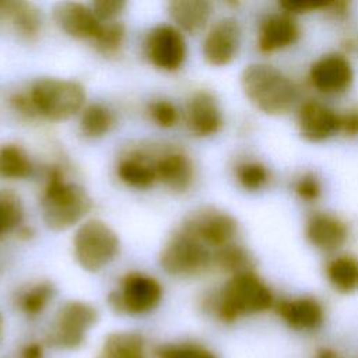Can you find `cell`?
<instances>
[{
  "label": "cell",
  "mask_w": 358,
  "mask_h": 358,
  "mask_svg": "<svg viewBox=\"0 0 358 358\" xmlns=\"http://www.w3.org/2000/svg\"><path fill=\"white\" fill-rule=\"evenodd\" d=\"M274 296L268 285L253 271H245L227 281L215 299V313L224 322L266 312Z\"/></svg>",
  "instance_id": "obj_3"
},
{
  "label": "cell",
  "mask_w": 358,
  "mask_h": 358,
  "mask_svg": "<svg viewBox=\"0 0 358 358\" xmlns=\"http://www.w3.org/2000/svg\"><path fill=\"white\" fill-rule=\"evenodd\" d=\"M43 351L38 343L27 344L22 350V358H42Z\"/></svg>",
  "instance_id": "obj_38"
},
{
  "label": "cell",
  "mask_w": 358,
  "mask_h": 358,
  "mask_svg": "<svg viewBox=\"0 0 358 358\" xmlns=\"http://www.w3.org/2000/svg\"><path fill=\"white\" fill-rule=\"evenodd\" d=\"M241 48V27L232 17L217 21L203 41V57L214 67H222L234 62Z\"/></svg>",
  "instance_id": "obj_12"
},
{
  "label": "cell",
  "mask_w": 358,
  "mask_h": 358,
  "mask_svg": "<svg viewBox=\"0 0 358 358\" xmlns=\"http://www.w3.org/2000/svg\"><path fill=\"white\" fill-rule=\"evenodd\" d=\"M313 358H344V357L333 348H320L316 351Z\"/></svg>",
  "instance_id": "obj_39"
},
{
  "label": "cell",
  "mask_w": 358,
  "mask_h": 358,
  "mask_svg": "<svg viewBox=\"0 0 358 358\" xmlns=\"http://www.w3.org/2000/svg\"><path fill=\"white\" fill-rule=\"evenodd\" d=\"M42 218L52 231H66L78 224L92 208L88 193L66 179L60 168L49 171L42 194Z\"/></svg>",
  "instance_id": "obj_2"
},
{
  "label": "cell",
  "mask_w": 358,
  "mask_h": 358,
  "mask_svg": "<svg viewBox=\"0 0 358 358\" xmlns=\"http://www.w3.org/2000/svg\"><path fill=\"white\" fill-rule=\"evenodd\" d=\"M183 231L193 235L206 246L220 249L234 243L238 234L236 220L218 208L206 207L192 213L183 222Z\"/></svg>",
  "instance_id": "obj_9"
},
{
  "label": "cell",
  "mask_w": 358,
  "mask_h": 358,
  "mask_svg": "<svg viewBox=\"0 0 358 358\" xmlns=\"http://www.w3.org/2000/svg\"><path fill=\"white\" fill-rule=\"evenodd\" d=\"M55 295L50 282H39L21 294L18 305L20 309L28 316H36L45 310Z\"/></svg>",
  "instance_id": "obj_29"
},
{
  "label": "cell",
  "mask_w": 358,
  "mask_h": 358,
  "mask_svg": "<svg viewBox=\"0 0 358 358\" xmlns=\"http://www.w3.org/2000/svg\"><path fill=\"white\" fill-rule=\"evenodd\" d=\"M213 264L221 271L235 275L239 273L252 271L253 257L245 248L231 243L217 249L213 253Z\"/></svg>",
  "instance_id": "obj_27"
},
{
  "label": "cell",
  "mask_w": 358,
  "mask_h": 358,
  "mask_svg": "<svg viewBox=\"0 0 358 358\" xmlns=\"http://www.w3.org/2000/svg\"><path fill=\"white\" fill-rule=\"evenodd\" d=\"M115 124L113 113L101 103L88 105L81 112L80 130L90 138H99L108 134Z\"/></svg>",
  "instance_id": "obj_26"
},
{
  "label": "cell",
  "mask_w": 358,
  "mask_h": 358,
  "mask_svg": "<svg viewBox=\"0 0 358 358\" xmlns=\"http://www.w3.org/2000/svg\"><path fill=\"white\" fill-rule=\"evenodd\" d=\"M326 277L330 285L341 294L358 291V259L350 255L336 256L326 264Z\"/></svg>",
  "instance_id": "obj_23"
},
{
  "label": "cell",
  "mask_w": 358,
  "mask_h": 358,
  "mask_svg": "<svg viewBox=\"0 0 358 358\" xmlns=\"http://www.w3.org/2000/svg\"><path fill=\"white\" fill-rule=\"evenodd\" d=\"M28 96L36 116L52 122L73 117L85 103V90L80 83L56 77L36 80L31 85Z\"/></svg>",
  "instance_id": "obj_4"
},
{
  "label": "cell",
  "mask_w": 358,
  "mask_h": 358,
  "mask_svg": "<svg viewBox=\"0 0 358 358\" xmlns=\"http://www.w3.org/2000/svg\"><path fill=\"white\" fill-rule=\"evenodd\" d=\"M96 320L98 312L92 305L81 301H69L55 316L48 336L49 343L57 348H77Z\"/></svg>",
  "instance_id": "obj_7"
},
{
  "label": "cell",
  "mask_w": 358,
  "mask_h": 358,
  "mask_svg": "<svg viewBox=\"0 0 358 358\" xmlns=\"http://www.w3.org/2000/svg\"><path fill=\"white\" fill-rule=\"evenodd\" d=\"M154 162L155 158H148L141 152H133L119 161L116 173L129 187L148 189L158 182Z\"/></svg>",
  "instance_id": "obj_21"
},
{
  "label": "cell",
  "mask_w": 358,
  "mask_h": 358,
  "mask_svg": "<svg viewBox=\"0 0 358 358\" xmlns=\"http://www.w3.org/2000/svg\"><path fill=\"white\" fill-rule=\"evenodd\" d=\"M294 190L296 196L306 203H315L322 196V185L312 172L301 175L295 182Z\"/></svg>",
  "instance_id": "obj_33"
},
{
  "label": "cell",
  "mask_w": 358,
  "mask_h": 358,
  "mask_svg": "<svg viewBox=\"0 0 358 358\" xmlns=\"http://www.w3.org/2000/svg\"><path fill=\"white\" fill-rule=\"evenodd\" d=\"M241 87L248 101L268 116L285 115L298 98L294 81L267 63L248 64L241 73Z\"/></svg>",
  "instance_id": "obj_1"
},
{
  "label": "cell",
  "mask_w": 358,
  "mask_h": 358,
  "mask_svg": "<svg viewBox=\"0 0 358 358\" xmlns=\"http://www.w3.org/2000/svg\"><path fill=\"white\" fill-rule=\"evenodd\" d=\"M145 55L150 63L164 71H175L186 60V41L173 25H157L145 38Z\"/></svg>",
  "instance_id": "obj_10"
},
{
  "label": "cell",
  "mask_w": 358,
  "mask_h": 358,
  "mask_svg": "<svg viewBox=\"0 0 358 358\" xmlns=\"http://www.w3.org/2000/svg\"><path fill=\"white\" fill-rule=\"evenodd\" d=\"M235 178L245 190L256 192L267 185L270 175L262 162L245 161L236 166Z\"/></svg>",
  "instance_id": "obj_31"
},
{
  "label": "cell",
  "mask_w": 358,
  "mask_h": 358,
  "mask_svg": "<svg viewBox=\"0 0 358 358\" xmlns=\"http://www.w3.org/2000/svg\"><path fill=\"white\" fill-rule=\"evenodd\" d=\"M148 113L152 122L164 129H169L178 123L179 112L176 106L166 99H157L148 105Z\"/></svg>",
  "instance_id": "obj_32"
},
{
  "label": "cell",
  "mask_w": 358,
  "mask_h": 358,
  "mask_svg": "<svg viewBox=\"0 0 358 358\" xmlns=\"http://www.w3.org/2000/svg\"><path fill=\"white\" fill-rule=\"evenodd\" d=\"M340 131L348 137L358 136V109L340 115Z\"/></svg>",
  "instance_id": "obj_37"
},
{
  "label": "cell",
  "mask_w": 358,
  "mask_h": 358,
  "mask_svg": "<svg viewBox=\"0 0 358 358\" xmlns=\"http://www.w3.org/2000/svg\"><path fill=\"white\" fill-rule=\"evenodd\" d=\"M24 208L17 193L0 189V238L21 224Z\"/></svg>",
  "instance_id": "obj_28"
},
{
  "label": "cell",
  "mask_w": 358,
  "mask_h": 358,
  "mask_svg": "<svg viewBox=\"0 0 358 358\" xmlns=\"http://www.w3.org/2000/svg\"><path fill=\"white\" fill-rule=\"evenodd\" d=\"M309 80L315 90L326 95H338L351 87L354 70L341 53H327L315 60L309 69Z\"/></svg>",
  "instance_id": "obj_11"
},
{
  "label": "cell",
  "mask_w": 358,
  "mask_h": 358,
  "mask_svg": "<svg viewBox=\"0 0 358 358\" xmlns=\"http://www.w3.org/2000/svg\"><path fill=\"white\" fill-rule=\"evenodd\" d=\"M159 264L169 275L193 277L213 264V253L193 235L180 229L162 248Z\"/></svg>",
  "instance_id": "obj_6"
},
{
  "label": "cell",
  "mask_w": 358,
  "mask_h": 358,
  "mask_svg": "<svg viewBox=\"0 0 358 358\" xmlns=\"http://www.w3.org/2000/svg\"><path fill=\"white\" fill-rule=\"evenodd\" d=\"M299 25L285 11H278L267 15L257 35V46L263 53H273L294 45L299 38Z\"/></svg>",
  "instance_id": "obj_16"
},
{
  "label": "cell",
  "mask_w": 358,
  "mask_h": 358,
  "mask_svg": "<svg viewBox=\"0 0 358 358\" xmlns=\"http://www.w3.org/2000/svg\"><path fill=\"white\" fill-rule=\"evenodd\" d=\"M186 123L197 137L217 134L224 123L222 112L214 95L208 91L196 92L186 106Z\"/></svg>",
  "instance_id": "obj_15"
},
{
  "label": "cell",
  "mask_w": 358,
  "mask_h": 358,
  "mask_svg": "<svg viewBox=\"0 0 358 358\" xmlns=\"http://www.w3.org/2000/svg\"><path fill=\"white\" fill-rule=\"evenodd\" d=\"M277 313L296 331H315L324 322L323 306L310 296L282 299L277 305Z\"/></svg>",
  "instance_id": "obj_18"
},
{
  "label": "cell",
  "mask_w": 358,
  "mask_h": 358,
  "mask_svg": "<svg viewBox=\"0 0 358 358\" xmlns=\"http://www.w3.org/2000/svg\"><path fill=\"white\" fill-rule=\"evenodd\" d=\"M102 358H145L144 340L133 331L113 333L105 340Z\"/></svg>",
  "instance_id": "obj_24"
},
{
  "label": "cell",
  "mask_w": 358,
  "mask_h": 358,
  "mask_svg": "<svg viewBox=\"0 0 358 358\" xmlns=\"http://www.w3.org/2000/svg\"><path fill=\"white\" fill-rule=\"evenodd\" d=\"M0 14L10 21L15 32L28 39H35L42 28V14L27 1H3L0 0Z\"/></svg>",
  "instance_id": "obj_22"
},
{
  "label": "cell",
  "mask_w": 358,
  "mask_h": 358,
  "mask_svg": "<svg viewBox=\"0 0 358 358\" xmlns=\"http://www.w3.org/2000/svg\"><path fill=\"white\" fill-rule=\"evenodd\" d=\"M299 134L310 141H326L340 133V115L319 101H305L296 113Z\"/></svg>",
  "instance_id": "obj_13"
},
{
  "label": "cell",
  "mask_w": 358,
  "mask_h": 358,
  "mask_svg": "<svg viewBox=\"0 0 358 358\" xmlns=\"http://www.w3.org/2000/svg\"><path fill=\"white\" fill-rule=\"evenodd\" d=\"M3 337H4V319H3V316L0 313V344L3 341Z\"/></svg>",
  "instance_id": "obj_40"
},
{
  "label": "cell",
  "mask_w": 358,
  "mask_h": 358,
  "mask_svg": "<svg viewBox=\"0 0 358 358\" xmlns=\"http://www.w3.org/2000/svg\"><path fill=\"white\" fill-rule=\"evenodd\" d=\"M73 249L78 264L87 271L96 273L117 257L120 242L116 232L105 221L91 218L76 231Z\"/></svg>",
  "instance_id": "obj_5"
},
{
  "label": "cell",
  "mask_w": 358,
  "mask_h": 358,
  "mask_svg": "<svg viewBox=\"0 0 358 358\" xmlns=\"http://www.w3.org/2000/svg\"><path fill=\"white\" fill-rule=\"evenodd\" d=\"M168 13L180 32L197 34L207 27L213 6L206 0H173L168 3Z\"/></svg>",
  "instance_id": "obj_20"
},
{
  "label": "cell",
  "mask_w": 358,
  "mask_h": 358,
  "mask_svg": "<svg viewBox=\"0 0 358 358\" xmlns=\"http://www.w3.org/2000/svg\"><path fill=\"white\" fill-rule=\"evenodd\" d=\"M56 25L69 36L76 39L95 41L103 22L94 14L91 6L76 1H62L53 7Z\"/></svg>",
  "instance_id": "obj_14"
},
{
  "label": "cell",
  "mask_w": 358,
  "mask_h": 358,
  "mask_svg": "<svg viewBox=\"0 0 358 358\" xmlns=\"http://www.w3.org/2000/svg\"><path fill=\"white\" fill-rule=\"evenodd\" d=\"M157 180L173 192H186L194 179V166L182 151H168L155 158Z\"/></svg>",
  "instance_id": "obj_19"
},
{
  "label": "cell",
  "mask_w": 358,
  "mask_h": 358,
  "mask_svg": "<svg viewBox=\"0 0 358 358\" xmlns=\"http://www.w3.org/2000/svg\"><path fill=\"white\" fill-rule=\"evenodd\" d=\"M333 1L326 3H315V1H284L280 7L288 14H298V13H310L319 10H330Z\"/></svg>",
  "instance_id": "obj_36"
},
{
  "label": "cell",
  "mask_w": 358,
  "mask_h": 358,
  "mask_svg": "<svg viewBox=\"0 0 358 358\" xmlns=\"http://www.w3.org/2000/svg\"><path fill=\"white\" fill-rule=\"evenodd\" d=\"M161 298L162 287L154 277L133 271L122 278L119 291L109 294V303L117 312L143 315L157 308Z\"/></svg>",
  "instance_id": "obj_8"
},
{
  "label": "cell",
  "mask_w": 358,
  "mask_h": 358,
  "mask_svg": "<svg viewBox=\"0 0 358 358\" xmlns=\"http://www.w3.org/2000/svg\"><path fill=\"white\" fill-rule=\"evenodd\" d=\"M32 173V162L28 154L15 144L0 147V178L7 180L25 179Z\"/></svg>",
  "instance_id": "obj_25"
},
{
  "label": "cell",
  "mask_w": 358,
  "mask_h": 358,
  "mask_svg": "<svg viewBox=\"0 0 358 358\" xmlns=\"http://www.w3.org/2000/svg\"><path fill=\"white\" fill-rule=\"evenodd\" d=\"M124 25L117 21L103 22L98 38L92 42L99 53L103 56H116L123 48L124 42Z\"/></svg>",
  "instance_id": "obj_30"
},
{
  "label": "cell",
  "mask_w": 358,
  "mask_h": 358,
  "mask_svg": "<svg viewBox=\"0 0 358 358\" xmlns=\"http://www.w3.org/2000/svg\"><path fill=\"white\" fill-rule=\"evenodd\" d=\"M126 7V1L123 0H99L91 4L94 14L102 22H112L122 14Z\"/></svg>",
  "instance_id": "obj_35"
},
{
  "label": "cell",
  "mask_w": 358,
  "mask_h": 358,
  "mask_svg": "<svg viewBox=\"0 0 358 358\" xmlns=\"http://www.w3.org/2000/svg\"><path fill=\"white\" fill-rule=\"evenodd\" d=\"M305 235L309 243L322 252H334L340 249L347 238V225L330 213H315L309 217Z\"/></svg>",
  "instance_id": "obj_17"
},
{
  "label": "cell",
  "mask_w": 358,
  "mask_h": 358,
  "mask_svg": "<svg viewBox=\"0 0 358 358\" xmlns=\"http://www.w3.org/2000/svg\"><path fill=\"white\" fill-rule=\"evenodd\" d=\"M161 358H217L210 350L194 345V344H182V345H168L161 350Z\"/></svg>",
  "instance_id": "obj_34"
}]
</instances>
